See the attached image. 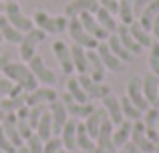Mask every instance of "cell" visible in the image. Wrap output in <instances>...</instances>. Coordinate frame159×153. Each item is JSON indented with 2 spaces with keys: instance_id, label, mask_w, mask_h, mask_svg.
I'll list each match as a JSON object with an SVG mask.
<instances>
[{
  "instance_id": "6da1fadb",
  "label": "cell",
  "mask_w": 159,
  "mask_h": 153,
  "mask_svg": "<svg viewBox=\"0 0 159 153\" xmlns=\"http://www.w3.org/2000/svg\"><path fill=\"white\" fill-rule=\"evenodd\" d=\"M2 73L12 85L20 87L24 93H30V91H34L36 87H39V81L34 79L32 71L28 69V65L22 63V61H10V63L2 69Z\"/></svg>"
},
{
  "instance_id": "7a4b0ae2",
  "label": "cell",
  "mask_w": 159,
  "mask_h": 153,
  "mask_svg": "<svg viewBox=\"0 0 159 153\" xmlns=\"http://www.w3.org/2000/svg\"><path fill=\"white\" fill-rule=\"evenodd\" d=\"M2 14L6 16L8 22H10L12 26L16 28V30H20L22 34L34 28V22H32V18H28V16L22 12V8H20V2H4V4H2Z\"/></svg>"
},
{
  "instance_id": "3957f363",
  "label": "cell",
  "mask_w": 159,
  "mask_h": 153,
  "mask_svg": "<svg viewBox=\"0 0 159 153\" xmlns=\"http://www.w3.org/2000/svg\"><path fill=\"white\" fill-rule=\"evenodd\" d=\"M44 38H47V32H43L40 28H32V30L24 32L22 40H20V59H22V63H28V61L32 59V56L36 55V48L40 47V44L44 43Z\"/></svg>"
},
{
  "instance_id": "277c9868",
  "label": "cell",
  "mask_w": 159,
  "mask_h": 153,
  "mask_svg": "<svg viewBox=\"0 0 159 153\" xmlns=\"http://www.w3.org/2000/svg\"><path fill=\"white\" fill-rule=\"evenodd\" d=\"M66 32H69V36L73 38V44H79V47L87 48V51H95V48L99 47V40L93 38V36L85 30V26L81 24L79 18H69Z\"/></svg>"
},
{
  "instance_id": "5b68a950",
  "label": "cell",
  "mask_w": 159,
  "mask_h": 153,
  "mask_svg": "<svg viewBox=\"0 0 159 153\" xmlns=\"http://www.w3.org/2000/svg\"><path fill=\"white\" fill-rule=\"evenodd\" d=\"M28 69L32 71V75H34V79L39 81V85H44V87H52L54 83L58 81L57 73L51 71V69L47 67V63H44V59L40 55H34L30 61H28Z\"/></svg>"
},
{
  "instance_id": "8992f818",
  "label": "cell",
  "mask_w": 159,
  "mask_h": 153,
  "mask_svg": "<svg viewBox=\"0 0 159 153\" xmlns=\"http://www.w3.org/2000/svg\"><path fill=\"white\" fill-rule=\"evenodd\" d=\"M77 81L81 83V87H83V91L87 93L89 101H103L107 95H111V87H109L107 83L93 81L87 73H85V75H77Z\"/></svg>"
},
{
  "instance_id": "52a82bcc",
  "label": "cell",
  "mask_w": 159,
  "mask_h": 153,
  "mask_svg": "<svg viewBox=\"0 0 159 153\" xmlns=\"http://www.w3.org/2000/svg\"><path fill=\"white\" fill-rule=\"evenodd\" d=\"M58 99L62 101V105H65L69 117L70 119H77V121H79V119H83V121H85V119L93 113V109H95L93 101H89V103H77L69 93H65L62 97H58Z\"/></svg>"
},
{
  "instance_id": "ba28073f",
  "label": "cell",
  "mask_w": 159,
  "mask_h": 153,
  "mask_svg": "<svg viewBox=\"0 0 159 153\" xmlns=\"http://www.w3.org/2000/svg\"><path fill=\"white\" fill-rule=\"evenodd\" d=\"M52 55L54 59H57L58 67H61V73H65V75H73L75 73V67H73V56H70V47L65 43V40L57 38L52 43Z\"/></svg>"
},
{
  "instance_id": "9c48e42d",
  "label": "cell",
  "mask_w": 159,
  "mask_h": 153,
  "mask_svg": "<svg viewBox=\"0 0 159 153\" xmlns=\"http://www.w3.org/2000/svg\"><path fill=\"white\" fill-rule=\"evenodd\" d=\"M58 99V93L52 87H36L34 91L26 93V107H34V105H51Z\"/></svg>"
},
{
  "instance_id": "30bf717a",
  "label": "cell",
  "mask_w": 159,
  "mask_h": 153,
  "mask_svg": "<svg viewBox=\"0 0 159 153\" xmlns=\"http://www.w3.org/2000/svg\"><path fill=\"white\" fill-rule=\"evenodd\" d=\"M99 8L101 6L97 0H70L65 8V16L66 18H79L83 14H95Z\"/></svg>"
},
{
  "instance_id": "8fae6325",
  "label": "cell",
  "mask_w": 159,
  "mask_h": 153,
  "mask_svg": "<svg viewBox=\"0 0 159 153\" xmlns=\"http://www.w3.org/2000/svg\"><path fill=\"white\" fill-rule=\"evenodd\" d=\"M131 143L139 147L141 153H155V147H157L155 143H153L151 139L147 137V133H145L143 121H135V123H133V129H131Z\"/></svg>"
},
{
  "instance_id": "7c38bea8",
  "label": "cell",
  "mask_w": 159,
  "mask_h": 153,
  "mask_svg": "<svg viewBox=\"0 0 159 153\" xmlns=\"http://www.w3.org/2000/svg\"><path fill=\"white\" fill-rule=\"evenodd\" d=\"M97 51V55H99V59H101V63L105 65V69H107V73L111 71V73H123L125 71V67L127 65L123 63V61H119L115 55L111 52V48L107 47V40H103V43H99V47L95 48Z\"/></svg>"
},
{
  "instance_id": "4fadbf2b",
  "label": "cell",
  "mask_w": 159,
  "mask_h": 153,
  "mask_svg": "<svg viewBox=\"0 0 159 153\" xmlns=\"http://www.w3.org/2000/svg\"><path fill=\"white\" fill-rule=\"evenodd\" d=\"M127 97L131 99V103H135L137 107L141 109V113H145V111L149 109V103L147 99H145L143 95V87H141V77H131L127 83Z\"/></svg>"
},
{
  "instance_id": "5bb4252c",
  "label": "cell",
  "mask_w": 159,
  "mask_h": 153,
  "mask_svg": "<svg viewBox=\"0 0 159 153\" xmlns=\"http://www.w3.org/2000/svg\"><path fill=\"white\" fill-rule=\"evenodd\" d=\"M103 109H105V113H107V117H109V121L113 123V125H119V123H123L125 121V117H123V109H121V99L117 97V95H107L105 99H103Z\"/></svg>"
},
{
  "instance_id": "9a60e30c",
  "label": "cell",
  "mask_w": 159,
  "mask_h": 153,
  "mask_svg": "<svg viewBox=\"0 0 159 153\" xmlns=\"http://www.w3.org/2000/svg\"><path fill=\"white\" fill-rule=\"evenodd\" d=\"M48 113H51V119H52V133L58 137V133H61V129L66 125V121H69V113H66L65 105H62L61 99H57L54 103L48 105Z\"/></svg>"
},
{
  "instance_id": "2e32d148",
  "label": "cell",
  "mask_w": 159,
  "mask_h": 153,
  "mask_svg": "<svg viewBox=\"0 0 159 153\" xmlns=\"http://www.w3.org/2000/svg\"><path fill=\"white\" fill-rule=\"evenodd\" d=\"M141 87H143V95L151 107H159V77L153 73H147L141 79Z\"/></svg>"
},
{
  "instance_id": "e0dca14e",
  "label": "cell",
  "mask_w": 159,
  "mask_h": 153,
  "mask_svg": "<svg viewBox=\"0 0 159 153\" xmlns=\"http://www.w3.org/2000/svg\"><path fill=\"white\" fill-rule=\"evenodd\" d=\"M2 131H4V135L8 137V141H10L12 145L16 147V149L24 145L22 135H20L18 129H16V113H8L6 117H4V121H2Z\"/></svg>"
},
{
  "instance_id": "ac0fdd59",
  "label": "cell",
  "mask_w": 159,
  "mask_h": 153,
  "mask_svg": "<svg viewBox=\"0 0 159 153\" xmlns=\"http://www.w3.org/2000/svg\"><path fill=\"white\" fill-rule=\"evenodd\" d=\"M87 61H89V71H87V75L97 83H105L107 69H105V65L101 63L97 51H87Z\"/></svg>"
},
{
  "instance_id": "d6986e66",
  "label": "cell",
  "mask_w": 159,
  "mask_h": 153,
  "mask_svg": "<svg viewBox=\"0 0 159 153\" xmlns=\"http://www.w3.org/2000/svg\"><path fill=\"white\" fill-rule=\"evenodd\" d=\"M105 119H107L105 109H103V107H95L93 113H91L89 117L83 121V125H85L87 133H89L93 139H97V135H99V131H101V125H103V121H105Z\"/></svg>"
},
{
  "instance_id": "ffe728a7",
  "label": "cell",
  "mask_w": 159,
  "mask_h": 153,
  "mask_svg": "<svg viewBox=\"0 0 159 153\" xmlns=\"http://www.w3.org/2000/svg\"><path fill=\"white\" fill-rule=\"evenodd\" d=\"M79 20H81V24L85 26V30L89 32L93 38H97L99 43H103V40H107V38H109V32L97 22L95 14H83V16H79Z\"/></svg>"
},
{
  "instance_id": "44dd1931",
  "label": "cell",
  "mask_w": 159,
  "mask_h": 153,
  "mask_svg": "<svg viewBox=\"0 0 159 153\" xmlns=\"http://www.w3.org/2000/svg\"><path fill=\"white\" fill-rule=\"evenodd\" d=\"M131 129H133V123L127 121V119L119 125H115V129H113V147L115 149H123L131 141Z\"/></svg>"
},
{
  "instance_id": "7402d4cb",
  "label": "cell",
  "mask_w": 159,
  "mask_h": 153,
  "mask_svg": "<svg viewBox=\"0 0 159 153\" xmlns=\"http://www.w3.org/2000/svg\"><path fill=\"white\" fill-rule=\"evenodd\" d=\"M113 129H115V125H113L107 117L101 125V131H99L97 139H95L97 147H101V149H105L109 153H115V147H113Z\"/></svg>"
},
{
  "instance_id": "603a6c76",
  "label": "cell",
  "mask_w": 159,
  "mask_h": 153,
  "mask_svg": "<svg viewBox=\"0 0 159 153\" xmlns=\"http://www.w3.org/2000/svg\"><path fill=\"white\" fill-rule=\"evenodd\" d=\"M32 22H34L36 28H40L43 32H47V34H58V28H57V20H54L52 14H48V12L44 10H36L34 16H32Z\"/></svg>"
},
{
  "instance_id": "cb8c5ba5",
  "label": "cell",
  "mask_w": 159,
  "mask_h": 153,
  "mask_svg": "<svg viewBox=\"0 0 159 153\" xmlns=\"http://www.w3.org/2000/svg\"><path fill=\"white\" fill-rule=\"evenodd\" d=\"M77 119H69L66 125L61 129L58 137H61V143L65 149H77Z\"/></svg>"
},
{
  "instance_id": "d4e9b609",
  "label": "cell",
  "mask_w": 159,
  "mask_h": 153,
  "mask_svg": "<svg viewBox=\"0 0 159 153\" xmlns=\"http://www.w3.org/2000/svg\"><path fill=\"white\" fill-rule=\"evenodd\" d=\"M115 34L119 36V40L123 43V47L127 48V51L131 52L133 56L141 55V51H143V48L139 47V43H137V40L133 38V34L129 32V26H125V24H119V26H117V30H115Z\"/></svg>"
},
{
  "instance_id": "484cf974",
  "label": "cell",
  "mask_w": 159,
  "mask_h": 153,
  "mask_svg": "<svg viewBox=\"0 0 159 153\" xmlns=\"http://www.w3.org/2000/svg\"><path fill=\"white\" fill-rule=\"evenodd\" d=\"M70 56H73V67L77 75H85L89 71V61H87V48L79 44H70Z\"/></svg>"
},
{
  "instance_id": "4316f807",
  "label": "cell",
  "mask_w": 159,
  "mask_h": 153,
  "mask_svg": "<svg viewBox=\"0 0 159 153\" xmlns=\"http://www.w3.org/2000/svg\"><path fill=\"white\" fill-rule=\"evenodd\" d=\"M107 47L111 48V52H113V55H115L119 61H123L125 65H129L133 59H135V56H133L131 52H129L127 48L123 47V43L119 40V36H117L115 32H113V34H109V38H107Z\"/></svg>"
},
{
  "instance_id": "83f0119b",
  "label": "cell",
  "mask_w": 159,
  "mask_h": 153,
  "mask_svg": "<svg viewBox=\"0 0 159 153\" xmlns=\"http://www.w3.org/2000/svg\"><path fill=\"white\" fill-rule=\"evenodd\" d=\"M95 147H97L95 139L91 137L89 133H87L83 121H79V123H77V149L83 151V153H93Z\"/></svg>"
},
{
  "instance_id": "f1b7e54d",
  "label": "cell",
  "mask_w": 159,
  "mask_h": 153,
  "mask_svg": "<svg viewBox=\"0 0 159 153\" xmlns=\"http://www.w3.org/2000/svg\"><path fill=\"white\" fill-rule=\"evenodd\" d=\"M0 34H2V40H6V43H10V44H20V40H22V36H24L22 32L16 30V28L8 22V18L4 14H0Z\"/></svg>"
},
{
  "instance_id": "f546056e",
  "label": "cell",
  "mask_w": 159,
  "mask_h": 153,
  "mask_svg": "<svg viewBox=\"0 0 159 153\" xmlns=\"http://www.w3.org/2000/svg\"><path fill=\"white\" fill-rule=\"evenodd\" d=\"M157 16H159V0H151V2L145 6V10L137 16V20H139V24L145 30H151V24Z\"/></svg>"
},
{
  "instance_id": "4dcf8cb0",
  "label": "cell",
  "mask_w": 159,
  "mask_h": 153,
  "mask_svg": "<svg viewBox=\"0 0 159 153\" xmlns=\"http://www.w3.org/2000/svg\"><path fill=\"white\" fill-rule=\"evenodd\" d=\"M129 32H131L133 38L139 43V47H141V48H149V47L153 44V36H151V32L145 30V28L139 24V20H135V22L129 24Z\"/></svg>"
},
{
  "instance_id": "1f68e13d",
  "label": "cell",
  "mask_w": 159,
  "mask_h": 153,
  "mask_svg": "<svg viewBox=\"0 0 159 153\" xmlns=\"http://www.w3.org/2000/svg\"><path fill=\"white\" fill-rule=\"evenodd\" d=\"M34 135L40 139V141H48L51 137H54V133H52V119H51L48 109H47V113L40 117L39 125L34 127Z\"/></svg>"
},
{
  "instance_id": "d6a6232c",
  "label": "cell",
  "mask_w": 159,
  "mask_h": 153,
  "mask_svg": "<svg viewBox=\"0 0 159 153\" xmlns=\"http://www.w3.org/2000/svg\"><path fill=\"white\" fill-rule=\"evenodd\" d=\"M121 99V109H123V117L127 119V121L135 123V121H141V117H143V113H141V109L135 105V103H131V99L125 95V97H119Z\"/></svg>"
},
{
  "instance_id": "836d02e7",
  "label": "cell",
  "mask_w": 159,
  "mask_h": 153,
  "mask_svg": "<svg viewBox=\"0 0 159 153\" xmlns=\"http://www.w3.org/2000/svg\"><path fill=\"white\" fill-rule=\"evenodd\" d=\"M117 16H119V20H121L119 24H125V26H129L131 22H135L137 16H135V12H133V0H119Z\"/></svg>"
},
{
  "instance_id": "e575fe53",
  "label": "cell",
  "mask_w": 159,
  "mask_h": 153,
  "mask_svg": "<svg viewBox=\"0 0 159 153\" xmlns=\"http://www.w3.org/2000/svg\"><path fill=\"white\" fill-rule=\"evenodd\" d=\"M24 105H26V93L16 95V97H6L2 103H0V111H2L4 115H8V113H16V111L22 109Z\"/></svg>"
},
{
  "instance_id": "d590c367",
  "label": "cell",
  "mask_w": 159,
  "mask_h": 153,
  "mask_svg": "<svg viewBox=\"0 0 159 153\" xmlns=\"http://www.w3.org/2000/svg\"><path fill=\"white\" fill-rule=\"evenodd\" d=\"M95 18H97V22L105 28L109 34H113V32L117 30V26H119V22L115 20V14H111V12L105 10V8H99V10L95 12Z\"/></svg>"
},
{
  "instance_id": "8d00e7d4",
  "label": "cell",
  "mask_w": 159,
  "mask_h": 153,
  "mask_svg": "<svg viewBox=\"0 0 159 153\" xmlns=\"http://www.w3.org/2000/svg\"><path fill=\"white\" fill-rule=\"evenodd\" d=\"M66 93H69L77 103H89V97H87V93L83 91L81 83H79L77 77H73V75L69 77V81H66Z\"/></svg>"
},
{
  "instance_id": "74e56055",
  "label": "cell",
  "mask_w": 159,
  "mask_h": 153,
  "mask_svg": "<svg viewBox=\"0 0 159 153\" xmlns=\"http://www.w3.org/2000/svg\"><path fill=\"white\" fill-rule=\"evenodd\" d=\"M157 119H159V107H149L143 113L141 121H143L147 131H157Z\"/></svg>"
},
{
  "instance_id": "f35d334b",
  "label": "cell",
  "mask_w": 159,
  "mask_h": 153,
  "mask_svg": "<svg viewBox=\"0 0 159 153\" xmlns=\"http://www.w3.org/2000/svg\"><path fill=\"white\" fill-rule=\"evenodd\" d=\"M149 73H153L155 77H159V43L153 40V44L149 47Z\"/></svg>"
},
{
  "instance_id": "ab89813d",
  "label": "cell",
  "mask_w": 159,
  "mask_h": 153,
  "mask_svg": "<svg viewBox=\"0 0 159 153\" xmlns=\"http://www.w3.org/2000/svg\"><path fill=\"white\" fill-rule=\"evenodd\" d=\"M43 145L44 141H40L39 137H36L34 133L30 135V137L24 141V147H26V153H43Z\"/></svg>"
},
{
  "instance_id": "60d3db41",
  "label": "cell",
  "mask_w": 159,
  "mask_h": 153,
  "mask_svg": "<svg viewBox=\"0 0 159 153\" xmlns=\"http://www.w3.org/2000/svg\"><path fill=\"white\" fill-rule=\"evenodd\" d=\"M16 129H18V133L22 135L24 141H26V139L34 133V131H32V127L28 125V119H24V117H16Z\"/></svg>"
},
{
  "instance_id": "b9f144b4",
  "label": "cell",
  "mask_w": 159,
  "mask_h": 153,
  "mask_svg": "<svg viewBox=\"0 0 159 153\" xmlns=\"http://www.w3.org/2000/svg\"><path fill=\"white\" fill-rule=\"evenodd\" d=\"M62 149V143H61V137H51L48 141H44V145H43V153H58Z\"/></svg>"
},
{
  "instance_id": "7bdbcfd3",
  "label": "cell",
  "mask_w": 159,
  "mask_h": 153,
  "mask_svg": "<svg viewBox=\"0 0 159 153\" xmlns=\"http://www.w3.org/2000/svg\"><path fill=\"white\" fill-rule=\"evenodd\" d=\"M0 151H2V153H16V147L8 141V137L4 135L2 125H0Z\"/></svg>"
},
{
  "instance_id": "ee69618b",
  "label": "cell",
  "mask_w": 159,
  "mask_h": 153,
  "mask_svg": "<svg viewBox=\"0 0 159 153\" xmlns=\"http://www.w3.org/2000/svg\"><path fill=\"white\" fill-rule=\"evenodd\" d=\"M12 87H14V85H12V83L8 81L6 77H2V79H0V103H2L4 99L8 97V93L12 91Z\"/></svg>"
},
{
  "instance_id": "f6af8a7d",
  "label": "cell",
  "mask_w": 159,
  "mask_h": 153,
  "mask_svg": "<svg viewBox=\"0 0 159 153\" xmlns=\"http://www.w3.org/2000/svg\"><path fill=\"white\" fill-rule=\"evenodd\" d=\"M99 6L105 8V10H109L111 14L117 16V8H119V0H97Z\"/></svg>"
},
{
  "instance_id": "bcb514c9",
  "label": "cell",
  "mask_w": 159,
  "mask_h": 153,
  "mask_svg": "<svg viewBox=\"0 0 159 153\" xmlns=\"http://www.w3.org/2000/svg\"><path fill=\"white\" fill-rule=\"evenodd\" d=\"M54 20H57L58 34H61V32H65V30H66V26H69V18H66L65 14H57V16H54Z\"/></svg>"
},
{
  "instance_id": "7dc6e473",
  "label": "cell",
  "mask_w": 159,
  "mask_h": 153,
  "mask_svg": "<svg viewBox=\"0 0 159 153\" xmlns=\"http://www.w3.org/2000/svg\"><path fill=\"white\" fill-rule=\"evenodd\" d=\"M149 2H151V0H133V12H135V16H139Z\"/></svg>"
},
{
  "instance_id": "c3c4849f",
  "label": "cell",
  "mask_w": 159,
  "mask_h": 153,
  "mask_svg": "<svg viewBox=\"0 0 159 153\" xmlns=\"http://www.w3.org/2000/svg\"><path fill=\"white\" fill-rule=\"evenodd\" d=\"M149 32H151L153 40H157V43H159V16H157L155 20H153V24H151V30H149Z\"/></svg>"
},
{
  "instance_id": "681fc988",
  "label": "cell",
  "mask_w": 159,
  "mask_h": 153,
  "mask_svg": "<svg viewBox=\"0 0 159 153\" xmlns=\"http://www.w3.org/2000/svg\"><path fill=\"white\" fill-rule=\"evenodd\" d=\"M8 63H10V56H8L6 52H0V73H2V69L6 67Z\"/></svg>"
},
{
  "instance_id": "f907efd6",
  "label": "cell",
  "mask_w": 159,
  "mask_h": 153,
  "mask_svg": "<svg viewBox=\"0 0 159 153\" xmlns=\"http://www.w3.org/2000/svg\"><path fill=\"white\" fill-rule=\"evenodd\" d=\"M123 151H125V153H141V151H139V147H137V145H133L131 141H129L127 145L123 147Z\"/></svg>"
},
{
  "instance_id": "816d5d0a",
  "label": "cell",
  "mask_w": 159,
  "mask_h": 153,
  "mask_svg": "<svg viewBox=\"0 0 159 153\" xmlns=\"http://www.w3.org/2000/svg\"><path fill=\"white\" fill-rule=\"evenodd\" d=\"M58 153H83V151H79V149H65V147H62Z\"/></svg>"
},
{
  "instance_id": "f5cc1de1",
  "label": "cell",
  "mask_w": 159,
  "mask_h": 153,
  "mask_svg": "<svg viewBox=\"0 0 159 153\" xmlns=\"http://www.w3.org/2000/svg\"><path fill=\"white\" fill-rule=\"evenodd\" d=\"M93 153H109V151H105V149H101V147H95V151Z\"/></svg>"
},
{
  "instance_id": "db71d44e",
  "label": "cell",
  "mask_w": 159,
  "mask_h": 153,
  "mask_svg": "<svg viewBox=\"0 0 159 153\" xmlns=\"http://www.w3.org/2000/svg\"><path fill=\"white\" fill-rule=\"evenodd\" d=\"M16 153H26V147H24V145L18 147V149H16Z\"/></svg>"
},
{
  "instance_id": "11a10c76",
  "label": "cell",
  "mask_w": 159,
  "mask_h": 153,
  "mask_svg": "<svg viewBox=\"0 0 159 153\" xmlns=\"http://www.w3.org/2000/svg\"><path fill=\"white\" fill-rule=\"evenodd\" d=\"M4 117H6V115L2 113V111H0V125H2V121H4Z\"/></svg>"
},
{
  "instance_id": "9f6ffc18",
  "label": "cell",
  "mask_w": 159,
  "mask_h": 153,
  "mask_svg": "<svg viewBox=\"0 0 159 153\" xmlns=\"http://www.w3.org/2000/svg\"><path fill=\"white\" fill-rule=\"evenodd\" d=\"M2 2H22V0H2Z\"/></svg>"
},
{
  "instance_id": "6f0895ef",
  "label": "cell",
  "mask_w": 159,
  "mask_h": 153,
  "mask_svg": "<svg viewBox=\"0 0 159 153\" xmlns=\"http://www.w3.org/2000/svg\"><path fill=\"white\" fill-rule=\"evenodd\" d=\"M155 153H159V143H157V147H155Z\"/></svg>"
},
{
  "instance_id": "680465c9",
  "label": "cell",
  "mask_w": 159,
  "mask_h": 153,
  "mask_svg": "<svg viewBox=\"0 0 159 153\" xmlns=\"http://www.w3.org/2000/svg\"><path fill=\"white\" fill-rule=\"evenodd\" d=\"M157 133H159V119H157Z\"/></svg>"
},
{
  "instance_id": "91938a15",
  "label": "cell",
  "mask_w": 159,
  "mask_h": 153,
  "mask_svg": "<svg viewBox=\"0 0 159 153\" xmlns=\"http://www.w3.org/2000/svg\"><path fill=\"white\" fill-rule=\"evenodd\" d=\"M119 153H125V151H123V149H121V151H119Z\"/></svg>"
},
{
  "instance_id": "94428289",
  "label": "cell",
  "mask_w": 159,
  "mask_h": 153,
  "mask_svg": "<svg viewBox=\"0 0 159 153\" xmlns=\"http://www.w3.org/2000/svg\"><path fill=\"white\" fill-rule=\"evenodd\" d=\"M0 52H2V48H0Z\"/></svg>"
}]
</instances>
